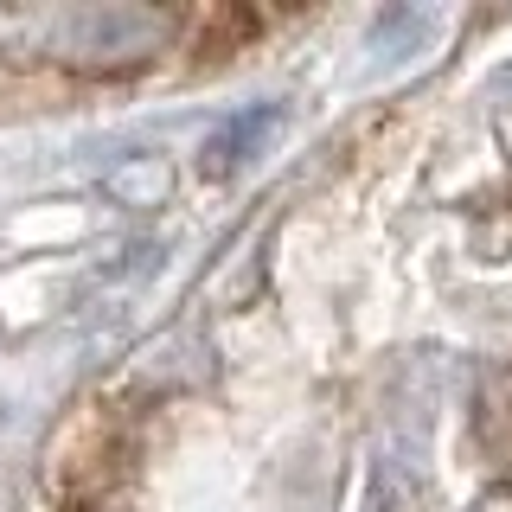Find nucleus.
<instances>
[{
  "label": "nucleus",
  "mask_w": 512,
  "mask_h": 512,
  "mask_svg": "<svg viewBox=\"0 0 512 512\" xmlns=\"http://www.w3.org/2000/svg\"><path fill=\"white\" fill-rule=\"evenodd\" d=\"M365 480H372V506L378 512H423V500H429V480H423V468H416V455L404 442L378 448Z\"/></svg>",
  "instance_id": "f03ea898"
},
{
  "label": "nucleus",
  "mask_w": 512,
  "mask_h": 512,
  "mask_svg": "<svg viewBox=\"0 0 512 512\" xmlns=\"http://www.w3.org/2000/svg\"><path fill=\"white\" fill-rule=\"evenodd\" d=\"M276 128V109H256V116H237L224 135H212V148H205V173H231V167H244L250 148Z\"/></svg>",
  "instance_id": "7ed1b4c3"
},
{
  "label": "nucleus",
  "mask_w": 512,
  "mask_h": 512,
  "mask_svg": "<svg viewBox=\"0 0 512 512\" xmlns=\"http://www.w3.org/2000/svg\"><path fill=\"white\" fill-rule=\"evenodd\" d=\"M39 32L64 64L109 71V64H141L148 52H160L167 20L154 7H64V13H45Z\"/></svg>",
  "instance_id": "f257e3e1"
}]
</instances>
